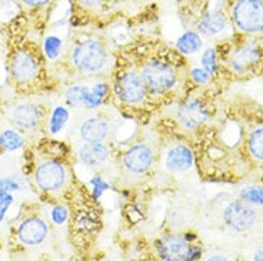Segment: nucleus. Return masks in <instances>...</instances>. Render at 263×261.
Returning a JSON list of instances; mask_svg holds the SVG:
<instances>
[{"instance_id": "f8f14e48", "label": "nucleus", "mask_w": 263, "mask_h": 261, "mask_svg": "<svg viewBox=\"0 0 263 261\" xmlns=\"http://www.w3.org/2000/svg\"><path fill=\"white\" fill-rule=\"evenodd\" d=\"M17 234H19L20 242L25 243L27 246L40 244L47 235L46 223L40 218H29L20 224Z\"/></svg>"}, {"instance_id": "6e6552de", "label": "nucleus", "mask_w": 263, "mask_h": 261, "mask_svg": "<svg viewBox=\"0 0 263 261\" xmlns=\"http://www.w3.org/2000/svg\"><path fill=\"white\" fill-rule=\"evenodd\" d=\"M178 120L179 123L183 126L184 129H197L209 118V111L206 106L197 100V98H191L186 100L183 105L179 106L178 109Z\"/></svg>"}, {"instance_id": "b1692460", "label": "nucleus", "mask_w": 263, "mask_h": 261, "mask_svg": "<svg viewBox=\"0 0 263 261\" xmlns=\"http://www.w3.org/2000/svg\"><path fill=\"white\" fill-rule=\"evenodd\" d=\"M60 49H62V40L59 37H56V36L47 37L45 42V52L49 59H56L60 54Z\"/></svg>"}, {"instance_id": "f3484780", "label": "nucleus", "mask_w": 263, "mask_h": 261, "mask_svg": "<svg viewBox=\"0 0 263 261\" xmlns=\"http://www.w3.org/2000/svg\"><path fill=\"white\" fill-rule=\"evenodd\" d=\"M259 60V52L253 47H243L237 50L230 60L232 69L237 73H245L249 70L252 66H255Z\"/></svg>"}, {"instance_id": "c85d7f7f", "label": "nucleus", "mask_w": 263, "mask_h": 261, "mask_svg": "<svg viewBox=\"0 0 263 261\" xmlns=\"http://www.w3.org/2000/svg\"><path fill=\"white\" fill-rule=\"evenodd\" d=\"M211 77V73L206 72L203 67L202 69H193L192 70V78H193V82L197 83V85H206V83H209Z\"/></svg>"}, {"instance_id": "473e14b6", "label": "nucleus", "mask_w": 263, "mask_h": 261, "mask_svg": "<svg viewBox=\"0 0 263 261\" xmlns=\"http://www.w3.org/2000/svg\"><path fill=\"white\" fill-rule=\"evenodd\" d=\"M80 2L86 6H98V5H100L102 0H80Z\"/></svg>"}, {"instance_id": "412c9836", "label": "nucleus", "mask_w": 263, "mask_h": 261, "mask_svg": "<svg viewBox=\"0 0 263 261\" xmlns=\"http://www.w3.org/2000/svg\"><path fill=\"white\" fill-rule=\"evenodd\" d=\"M69 120V113L66 110L65 107H56L52 113V117H50V122H49V129H50V133L53 134H58L59 131H62V129L65 127L66 123Z\"/></svg>"}, {"instance_id": "a211bd4d", "label": "nucleus", "mask_w": 263, "mask_h": 261, "mask_svg": "<svg viewBox=\"0 0 263 261\" xmlns=\"http://www.w3.org/2000/svg\"><path fill=\"white\" fill-rule=\"evenodd\" d=\"M226 27V19L222 13L219 12H212L203 20L200 22L199 29L200 32L206 36H215L217 33H220Z\"/></svg>"}, {"instance_id": "4468645a", "label": "nucleus", "mask_w": 263, "mask_h": 261, "mask_svg": "<svg viewBox=\"0 0 263 261\" xmlns=\"http://www.w3.org/2000/svg\"><path fill=\"white\" fill-rule=\"evenodd\" d=\"M37 63L29 53L20 52L13 57L12 62V73L19 82H29L37 74Z\"/></svg>"}, {"instance_id": "2f4dec72", "label": "nucleus", "mask_w": 263, "mask_h": 261, "mask_svg": "<svg viewBox=\"0 0 263 261\" xmlns=\"http://www.w3.org/2000/svg\"><path fill=\"white\" fill-rule=\"evenodd\" d=\"M26 5H29V6H42V5H45V3H47L49 0H23Z\"/></svg>"}, {"instance_id": "39448f33", "label": "nucleus", "mask_w": 263, "mask_h": 261, "mask_svg": "<svg viewBox=\"0 0 263 261\" xmlns=\"http://www.w3.org/2000/svg\"><path fill=\"white\" fill-rule=\"evenodd\" d=\"M159 255L164 260H196L202 255L200 248L192 246L183 237H166L158 246Z\"/></svg>"}, {"instance_id": "0eeeda50", "label": "nucleus", "mask_w": 263, "mask_h": 261, "mask_svg": "<svg viewBox=\"0 0 263 261\" xmlns=\"http://www.w3.org/2000/svg\"><path fill=\"white\" fill-rule=\"evenodd\" d=\"M224 223L235 231H246L256 222V213L242 202L230 203L223 214Z\"/></svg>"}, {"instance_id": "ddd939ff", "label": "nucleus", "mask_w": 263, "mask_h": 261, "mask_svg": "<svg viewBox=\"0 0 263 261\" xmlns=\"http://www.w3.org/2000/svg\"><path fill=\"white\" fill-rule=\"evenodd\" d=\"M66 100L72 106L85 107V109H98L103 98L98 97L92 89L86 86H72L66 92Z\"/></svg>"}, {"instance_id": "c756f323", "label": "nucleus", "mask_w": 263, "mask_h": 261, "mask_svg": "<svg viewBox=\"0 0 263 261\" xmlns=\"http://www.w3.org/2000/svg\"><path fill=\"white\" fill-rule=\"evenodd\" d=\"M92 184H93V194H95V197H100L103 191H106V190L109 189V184L105 183L100 177H95V178H92Z\"/></svg>"}, {"instance_id": "7ed1b4c3", "label": "nucleus", "mask_w": 263, "mask_h": 261, "mask_svg": "<svg viewBox=\"0 0 263 261\" xmlns=\"http://www.w3.org/2000/svg\"><path fill=\"white\" fill-rule=\"evenodd\" d=\"M233 20L239 29L248 33L263 30L262 0H239L233 7Z\"/></svg>"}, {"instance_id": "7c9ffc66", "label": "nucleus", "mask_w": 263, "mask_h": 261, "mask_svg": "<svg viewBox=\"0 0 263 261\" xmlns=\"http://www.w3.org/2000/svg\"><path fill=\"white\" fill-rule=\"evenodd\" d=\"M92 90L98 97L103 98L106 94H107V92H109V87H107V85H105V83H98V85L93 86Z\"/></svg>"}, {"instance_id": "6ab92c4d", "label": "nucleus", "mask_w": 263, "mask_h": 261, "mask_svg": "<svg viewBox=\"0 0 263 261\" xmlns=\"http://www.w3.org/2000/svg\"><path fill=\"white\" fill-rule=\"evenodd\" d=\"M178 49L184 54H193L202 47V40L199 37V34L193 32L184 33L183 36L178 40Z\"/></svg>"}, {"instance_id": "72a5a7b5", "label": "nucleus", "mask_w": 263, "mask_h": 261, "mask_svg": "<svg viewBox=\"0 0 263 261\" xmlns=\"http://www.w3.org/2000/svg\"><path fill=\"white\" fill-rule=\"evenodd\" d=\"M253 258H255V260H263V251H257V253H255Z\"/></svg>"}, {"instance_id": "423d86ee", "label": "nucleus", "mask_w": 263, "mask_h": 261, "mask_svg": "<svg viewBox=\"0 0 263 261\" xmlns=\"http://www.w3.org/2000/svg\"><path fill=\"white\" fill-rule=\"evenodd\" d=\"M34 180L37 187L45 191H56L63 187L66 180L65 167L56 162H45L36 170Z\"/></svg>"}, {"instance_id": "aec40b11", "label": "nucleus", "mask_w": 263, "mask_h": 261, "mask_svg": "<svg viewBox=\"0 0 263 261\" xmlns=\"http://www.w3.org/2000/svg\"><path fill=\"white\" fill-rule=\"evenodd\" d=\"M22 144H23V138L19 133L13 130H5L0 133V146L5 150H17L19 147H22Z\"/></svg>"}, {"instance_id": "1a4fd4ad", "label": "nucleus", "mask_w": 263, "mask_h": 261, "mask_svg": "<svg viewBox=\"0 0 263 261\" xmlns=\"http://www.w3.org/2000/svg\"><path fill=\"white\" fill-rule=\"evenodd\" d=\"M153 163V151L146 144H136L126 151L123 157L125 167L133 174H143Z\"/></svg>"}, {"instance_id": "9d476101", "label": "nucleus", "mask_w": 263, "mask_h": 261, "mask_svg": "<svg viewBox=\"0 0 263 261\" xmlns=\"http://www.w3.org/2000/svg\"><path fill=\"white\" fill-rule=\"evenodd\" d=\"M80 137L87 143L103 142L110 134V124L106 118L89 117L80 126Z\"/></svg>"}, {"instance_id": "dca6fc26", "label": "nucleus", "mask_w": 263, "mask_h": 261, "mask_svg": "<svg viewBox=\"0 0 263 261\" xmlns=\"http://www.w3.org/2000/svg\"><path fill=\"white\" fill-rule=\"evenodd\" d=\"M12 117L20 129L32 130L39 124L42 114H40L39 109L36 106L19 105L16 109H13Z\"/></svg>"}, {"instance_id": "9b49d317", "label": "nucleus", "mask_w": 263, "mask_h": 261, "mask_svg": "<svg viewBox=\"0 0 263 261\" xmlns=\"http://www.w3.org/2000/svg\"><path fill=\"white\" fill-rule=\"evenodd\" d=\"M79 158L82 163L87 167H99L106 163L110 157L109 147L102 142L96 143H86L79 149Z\"/></svg>"}, {"instance_id": "f257e3e1", "label": "nucleus", "mask_w": 263, "mask_h": 261, "mask_svg": "<svg viewBox=\"0 0 263 261\" xmlns=\"http://www.w3.org/2000/svg\"><path fill=\"white\" fill-rule=\"evenodd\" d=\"M70 59L80 72L98 73L107 63V53L98 40H86L73 47Z\"/></svg>"}, {"instance_id": "5701e85b", "label": "nucleus", "mask_w": 263, "mask_h": 261, "mask_svg": "<svg viewBox=\"0 0 263 261\" xmlns=\"http://www.w3.org/2000/svg\"><path fill=\"white\" fill-rule=\"evenodd\" d=\"M240 197L245 203H252L257 206H263V189L262 187H248L242 190Z\"/></svg>"}, {"instance_id": "2eb2a0df", "label": "nucleus", "mask_w": 263, "mask_h": 261, "mask_svg": "<svg viewBox=\"0 0 263 261\" xmlns=\"http://www.w3.org/2000/svg\"><path fill=\"white\" fill-rule=\"evenodd\" d=\"M193 164V154L186 146H175L166 154V167L172 171H186Z\"/></svg>"}, {"instance_id": "4be33fe9", "label": "nucleus", "mask_w": 263, "mask_h": 261, "mask_svg": "<svg viewBox=\"0 0 263 261\" xmlns=\"http://www.w3.org/2000/svg\"><path fill=\"white\" fill-rule=\"evenodd\" d=\"M249 151L252 156L263 162V127L256 129L250 134Z\"/></svg>"}, {"instance_id": "cd10ccee", "label": "nucleus", "mask_w": 263, "mask_h": 261, "mask_svg": "<svg viewBox=\"0 0 263 261\" xmlns=\"http://www.w3.org/2000/svg\"><path fill=\"white\" fill-rule=\"evenodd\" d=\"M20 189V183L14 178L10 177H5L0 178V193H10V191H16Z\"/></svg>"}, {"instance_id": "bb28decb", "label": "nucleus", "mask_w": 263, "mask_h": 261, "mask_svg": "<svg viewBox=\"0 0 263 261\" xmlns=\"http://www.w3.org/2000/svg\"><path fill=\"white\" fill-rule=\"evenodd\" d=\"M13 200V196L10 193H0V222H3L7 210L12 206Z\"/></svg>"}, {"instance_id": "f03ea898", "label": "nucleus", "mask_w": 263, "mask_h": 261, "mask_svg": "<svg viewBox=\"0 0 263 261\" xmlns=\"http://www.w3.org/2000/svg\"><path fill=\"white\" fill-rule=\"evenodd\" d=\"M142 78L147 90L152 93H164L176 83V70L173 66L163 60H152L142 69Z\"/></svg>"}, {"instance_id": "20e7f679", "label": "nucleus", "mask_w": 263, "mask_h": 261, "mask_svg": "<svg viewBox=\"0 0 263 261\" xmlns=\"http://www.w3.org/2000/svg\"><path fill=\"white\" fill-rule=\"evenodd\" d=\"M146 87L145 82L140 74L135 72L123 73L116 82L115 86V93L120 102L126 105H138L143 102L146 97Z\"/></svg>"}, {"instance_id": "a878e982", "label": "nucleus", "mask_w": 263, "mask_h": 261, "mask_svg": "<svg viewBox=\"0 0 263 261\" xmlns=\"http://www.w3.org/2000/svg\"><path fill=\"white\" fill-rule=\"evenodd\" d=\"M67 215H69V211L63 206H56L53 207L52 213H50V217L54 224H63V223L67 220Z\"/></svg>"}, {"instance_id": "393cba45", "label": "nucleus", "mask_w": 263, "mask_h": 261, "mask_svg": "<svg viewBox=\"0 0 263 261\" xmlns=\"http://www.w3.org/2000/svg\"><path fill=\"white\" fill-rule=\"evenodd\" d=\"M202 67H203L204 70L208 73H213L216 72V67H217V60H216V53L213 49H209V50H206L203 53V56H202Z\"/></svg>"}]
</instances>
